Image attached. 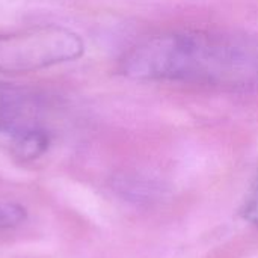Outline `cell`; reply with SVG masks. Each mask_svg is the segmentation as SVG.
Wrapping results in <instances>:
<instances>
[{
  "mask_svg": "<svg viewBox=\"0 0 258 258\" xmlns=\"http://www.w3.org/2000/svg\"><path fill=\"white\" fill-rule=\"evenodd\" d=\"M121 71L135 80L246 86L258 83V36L169 30L133 45Z\"/></svg>",
  "mask_w": 258,
  "mask_h": 258,
  "instance_id": "6da1fadb",
  "label": "cell"
},
{
  "mask_svg": "<svg viewBox=\"0 0 258 258\" xmlns=\"http://www.w3.org/2000/svg\"><path fill=\"white\" fill-rule=\"evenodd\" d=\"M82 38L60 26L47 24L0 33V73H30L79 59Z\"/></svg>",
  "mask_w": 258,
  "mask_h": 258,
  "instance_id": "7a4b0ae2",
  "label": "cell"
},
{
  "mask_svg": "<svg viewBox=\"0 0 258 258\" xmlns=\"http://www.w3.org/2000/svg\"><path fill=\"white\" fill-rule=\"evenodd\" d=\"M38 97L9 83H0V130L21 132L32 124L38 109Z\"/></svg>",
  "mask_w": 258,
  "mask_h": 258,
  "instance_id": "3957f363",
  "label": "cell"
},
{
  "mask_svg": "<svg viewBox=\"0 0 258 258\" xmlns=\"http://www.w3.org/2000/svg\"><path fill=\"white\" fill-rule=\"evenodd\" d=\"M50 145L48 135L39 127H29L14 133L12 154L20 162H32L41 157Z\"/></svg>",
  "mask_w": 258,
  "mask_h": 258,
  "instance_id": "277c9868",
  "label": "cell"
},
{
  "mask_svg": "<svg viewBox=\"0 0 258 258\" xmlns=\"http://www.w3.org/2000/svg\"><path fill=\"white\" fill-rule=\"evenodd\" d=\"M26 210L24 207L14 203H0V230L12 228L24 222Z\"/></svg>",
  "mask_w": 258,
  "mask_h": 258,
  "instance_id": "5b68a950",
  "label": "cell"
},
{
  "mask_svg": "<svg viewBox=\"0 0 258 258\" xmlns=\"http://www.w3.org/2000/svg\"><path fill=\"white\" fill-rule=\"evenodd\" d=\"M240 212L246 221L258 224V168L255 178L252 181V186H251V189L245 198V203H243V207Z\"/></svg>",
  "mask_w": 258,
  "mask_h": 258,
  "instance_id": "8992f818",
  "label": "cell"
}]
</instances>
